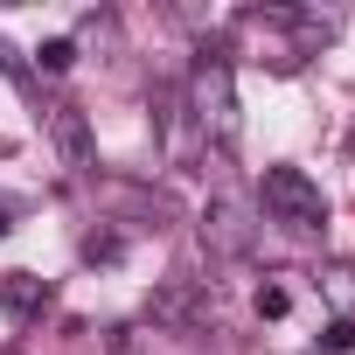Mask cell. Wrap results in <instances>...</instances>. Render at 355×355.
Returning <instances> with one entry per match:
<instances>
[{"label":"cell","instance_id":"52a82bcc","mask_svg":"<svg viewBox=\"0 0 355 355\" xmlns=\"http://www.w3.org/2000/svg\"><path fill=\"white\" fill-rule=\"evenodd\" d=\"M49 279H35V272H8V279H0V313H8L15 327H35L42 313H49Z\"/></svg>","mask_w":355,"mask_h":355},{"label":"cell","instance_id":"4fadbf2b","mask_svg":"<svg viewBox=\"0 0 355 355\" xmlns=\"http://www.w3.org/2000/svg\"><path fill=\"white\" fill-rule=\"evenodd\" d=\"M0 237H8V216H0Z\"/></svg>","mask_w":355,"mask_h":355},{"label":"cell","instance_id":"277c9868","mask_svg":"<svg viewBox=\"0 0 355 355\" xmlns=\"http://www.w3.org/2000/svg\"><path fill=\"white\" fill-rule=\"evenodd\" d=\"M98 209L112 223H153V230L174 223V196L153 189V182H132V174H105L98 182Z\"/></svg>","mask_w":355,"mask_h":355},{"label":"cell","instance_id":"ba28073f","mask_svg":"<svg viewBox=\"0 0 355 355\" xmlns=\"http://www.w3.org/2000/svg\"><path fill=\"white\" fill-rule=\"evenodd\" d=\"M125 258V237L112 230V223H98L91 237H84V265H119Z\"/></svg>","mask_w":355,"mask_h":355},{"label":"cell","instance_id":"3957f363","mask_svg":"<svg viewBox=\"0 0 355 355\" xmlns=\"http://www.w3.org/2000/svg\"><path fill=\"white\" fill-rule=\"evenodd\" d=\"M196 237H202V251L209 258H223V265H237V258H251L258 251V209L244 202V196H209V209H202V223H196Z\"/></svg>","mask_w":355,"mask_h":355},{"label":"cell","instance_id":"6da1fadb","mask_svg":"<svg viewBox=\"0 0 355 355\" xmlns=\"http://www.w3.org/2000/svg\"><path fill=\"white\" fill-rule=\"evenodd\" d=\"M182 105H189V119L202 125V139H209L216 153H237L244 119H237V77H230V56H223V49H209V42H202V56L189 63Z\"/></svg>","mask_w":355,"mask_h":355},{"label":"cell","instance_id":"7c38bea8","mask_svg":"<svg viewBox=\"0 0 355 355\" xmlns=\"http://www.w3.org/2000/svg\"><path fill=\"white\" fill-rule=\"evenodd\" d=\"M320 348H327V355L355 348V327H348V320H327V327H320Z\"/></svg>","mask_w":355,"mask_h":355},{"label":"cell","instance_id":"5bb4252c","mask_svg":"<svg viewBox=\"0 0 355 355\" xmlns=\"http://www.w3.org/2000/svg\"><path fill=\"white\" fill-rule=\"evenodd\" d=\"M348 146H355V139H348Z\"/></svg>","mask_w":355,"mask_h":355},{"label":"cell","instance_id":"7a4b0ae2","mask_svg":"<svg viewBox=\"0 0 355 355\" xmlns=\"http://www.w3.org/2000/svg\"><path fill=\"white\" fill-rule=\"evenodd\" d=\"M258 196H265V216L286 223V230H320L327 223V196H320V182L306 167H265Z\"/></svg>","mask_w":355,"mask_h":355},{"label":"cell","instance_id":"8992f818","mask_svg":"<svg viewBox=\"0 0 355 355\" xmlns=\"http://www.w3.org/2000/svg\"><path fill=\"white\" fill-rule=\"evenodd\" d=\"M49 139H56V160H63L70 174H91V160H98V139H91V119H84V105H49Z\"/></svg>","mask_w":355,"mask_h":355},{"label":"cell","instance_id":"5b68a950","mask_svg":"<svg viewBox=\"0 0 355 355\" xmlns=\"http://www.w3.org/2000/svg\"><path fill=\"white\" fill-rule=\"evenodd\" d=\"M146 320H153V327H167V334H196V327L209 320V293H202L196 279H167V286H153Z\"/></svg>","mask_w":355,"mask_h":355},{"label":"cell","instance_id":"8fae6325","mask_svg":"<svg viewBox=\"0 0 355 355\" xmlns=\"http://www.w3.org/2000/svg\"><path fill=\"white\" fill-rule=\"evenodd\" d=\"M0 77H8V84H28V56H21L8 35H0Z\"/></svg>","mask_w":355,"mask_h":355},{"label":"cell","instance_id":"30bf717a","mask_svg":"<svg viewBox=\"0 0 355 355\" xmlns=\"http://www.w3.org/2000/svg\"><path fill=\"white\" fill-rule=\"evenodd\" d=\"M35 63H42L49 77H63V70L77 63V42H70V35H56V42H42V49H35Z\"/></svg>","mask_w":355,"mask_h":355},{"label":"cell","instance_id":"9c48e42d","mask_svg":"<svg viewBox=\"0 0 355 355\" xmlns=\"http://www.w3.org/2000/svg\"><path fill=\"white\" fill-rule=\"evenodd\" d=\"M258 313H265V320H286V313H293V286H286V279H265V286H258Z\"/></svg>","mask_w":355,"mask_h":355}]
</instances>
